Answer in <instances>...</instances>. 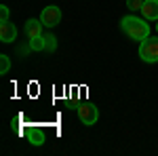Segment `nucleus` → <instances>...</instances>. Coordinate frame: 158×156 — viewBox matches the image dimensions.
Segmentation results:
<instances>
[{"mask_svg": "<svg viewBox=\"0 0 158 156\" xmlns=\"http://www.w3.org/2000/svg\"><path fill=\"white\" fill-rule=\"evenodd\" d=\"M120 27L122 32L133 40H146L150 36V25L146 23V19H139V17H133V15L122 17Z\"/></svg>", "mask_w": 158, "mask_h": 156, "instance_id": "1", "label": "nucleus"}, {"mask_svg": "<svg viewBox=\"0 0 158 156\" xmlns=\"http://www.w3.org/2000/svg\"><path fill=\"white\" fill-rule=\"evenodd\" d=\"M139 57L146 63H156L158 61V38H150L141 40L139 44Z\"/></svg>", "mask_w": 158, "mask_h": 156, "instance_id": "2", "label": "nucleus"}, {"mask_svg": "<svg viewBox=\"0 0 158 156\" xmlns=\"http://www.w3.org/2000/svg\"><path fill=\"white\" fill-rule=\"evenodd\" d=\"M78 116L82 120V124L86 127H91V124H95L99 118V110L93 106V103H82L80 108H78Z\"/></svg>", "mask_w": 158, "mask_h": 156, "instance_id": "3", "label": "nucleus"}, {"mask_svg": "<svg viewBox=\"0 0 158 156\" xmlns=\"http://www.w3.org/2000/svg\"><path fill=\"white\" fill-rule=\"evenodd\" d=\"M40 21L44 23V27H55L61 21V9L59 6H47L40 13Z\"/></svg>", "mask_w": 158, "mask_h": 156, "instance_id": "4", "label": "nucleus"}, {"mask_svg": "<svg viewBox=\"0 0 158 156\" xmlns=\"http://www.w3.org/2000/svg\"><path fill=\"white\" fill-rule=\"evenodd\" d=\"M141 15L146 21H158V0H143Z\"/></svg>", "mask_w": 158, "mask_h": 156, "instance_id": "5", "label": "nucleus"}, {"mask_svg": "<svg viewBox=\"0 0 158 156\" xmlns=\"http://www.w3.org/2000/svg\"><path fill=\"white\" fill-rule=\"evenodd\" d=\"M42 27H44V23L40 19H27L25 21V34H27V38L42 36Z\"/></svg>", "mask_w": 158, "mask_h": 156, "instance_id": "6", "label": "nucleus"}, {"mask_svg": "<svg viewBox=\"0 0 158 156\" xmlns=\"http://www.w3.org/2000/svg\"><path fill=\"white\" fill-rule=\"evenodd\" d=\"M15 38H17V27L11 21H4L0 25V40L2 42H13Z\"/></svg>", "mask_w": 158, "mask_h": 156, "instance_id": "7", "label": "nucleus"}, {"mask_svg": "<svg viewBox=\"0 0 158 156\" xmlns=\"http://www.w3.org/2000/svg\"><path fill=\"white\" fill-rule=\"evenodd\" d=\"M25 137L30 139V144H32V145H42V144H44V131L38 129V127H30V129H25Z\"/></svg>", "mask_w": 158, "mask_h": 156, "instance_id": "8", "label": "nucleus"}, {"mask_svg": "<svg viewBox=\"0 0 158 156\" xmlns=\"http://www.w3.org/2000/svg\"><path fill=\"white\" fill-rule=\"evenodd\" d=\"M30 48L32 51H44L47 48V38H44V34L42 36H36V38H30Z\"/></svg>", "mask_w": 158, "mask_h": 156, "instance_id": "9", "label": "nucleus"}, {"mask_svg": "<svg viewBox=\"0 0 158 156\" xmlns=\"http://www.w3.org/2000/svg\"><path fill=\"white\" fill-rule=\"evenodd\" d=\"M11 70V59L9 55H0V74H6Z\"/></svg>", "mask_w": 158, "mask_h": 156, "instance_id": "10", "label": "nucleus"}, {"mask_svg": "<svg viewBox=\"0 0 158 156\" xmlns=\"http://www.w3.org/2000/svg\"><path fill=\"white\" fill-rule=\"evenodd\" d=\"M47 51H55L57 48V38L53 36V34H47Z\"/></svg>", "mask_w": 158, "mask_h": 156, "instance_id": "11", "label": "nucleus"}, {"mask_svg": "<svg viewBox=\"0 0 158 156\" xmlns=\"http://www.w3.org/2000/svg\"><path fill=\"white\" fill-rule=\"evenodd\" d=\"M127 6H129L131 11H141V6H143V0H127Z\"/></svg>", "mask_w": 158, "mask_h": 156, "instance_id": "12", "label": "nucleus"}, {"mask_svg": "<svg viewBox=\"0 0 158 156\" xmlns=\"http://www.w3.org/2000/svg\"><path fill=\"white\" fill-rule=\"evenodd\" d=\"M4 21H9V6H0V23H4Z\"/></svg>", "mask_w": 158, "mask_h": 156, "instance_id": "13", "label": "nucleus"}, {"mask_svg": "<svg viewBox=\"0 0 158 156\" xmlns=\"http://www.w3.org/2000/svg\"><path fill=\"white\" fill-rule=\"evenodd\" d=\"M156 32H158V23H156Z\"/></svg>", "mask_w": 158, "mask_h": 156, "instance_id": "14", "label": "nucleus"}]
</instances>
